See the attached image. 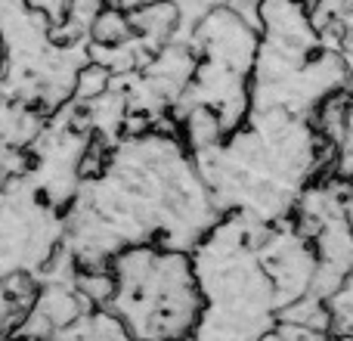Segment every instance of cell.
<instances>
[{
    "label": "cell",
    "mask_w": 353,
    "mask_h": 341,
    "mask_svg": "<svg viewBox=\"0 0 353 341\" xmlns=\"http://www.w3.org/2000/svg\"><path fill=\"white\" fill-rule=\"evenodd\" d=\"M223 211L180 134H121L103 168L84 177L65 208V249L78 267H109L130 245L192 251Z\"/></svg>",
    "instance_id": "cell-1"
},
{
    "label": "cell",
    "mask_w": 353,
    "mask_h": 341,
    "mask_svg": "<svg viewBox=\"0 0 353 341\" xmlns=\"http://www.w3.org/2000/svg\"><path fill=\"white\" fill-rule=\"evenodd\" d=\"M329 155H338V146L323 140L307 115L251 109L236 130L192 159L223 214L279 224L294 214Z\"/></svg>",
    "instance_id": "cell-2"
},
{
    "label": "cell",
    "mask_w": 353,
    "mask_h": 341,
    "mask_svg": "<svg viewBox=\"0 0 353 341\" xmlns=\"http://www.w3.org/2000/svg\"><path fill=\"white\" fill-rule=\"evenodd\" d=\"M263 230L261 220L223 214L189 251L205 301L192 338H270L282 301L261 255Z\"/></svg>",
    "instance_id": "cell-3"
},
{
    "label": "cell",
    "mask_w": 353,
    "mask_h": 341,
    "mask_svg": "<svg viewBox=\"0 0 353 341\" xmlns=\"http://www.w3.org/2000/svg\"><path fill=\"white\" fill-rule=\"evenodd\" d=\"M350 78L353 62L323 41L307 0H263L251 109H285L313 118L332 93L347 90Z\"/></svg>",
    "instance_id": "cell-4"
},
{
    "label": "cell",
    "mask_w": 353,
    "mask_h": 341,
    "mask_svg": "<svg viewBox=\"0 0 353 341\" xmlns=\"http://www.w3.org/2000/svg\"><path fill=\"white\" fill-rule=\"evenodd\" d=\"M115 292L109 307L134 338H189L201 320V289L189 251L130 245L109 261Z\"/></svg>",
    "instance_id": "cell-5"
},
{
    "label": "cell",
    "mask_w": 353,
    "mask_h": 341,
    "mask_svg": "<svg viewBox=\"0 0 353 341\" xmlns=\"http://www.w3.org/2000/svg\"><path fill=\"white\" fill-rule=\"evenodd\" d=\"M90 41L59 43L53 25L28 0H0V93L53 115L74 97Z\"/></svg>",
    "instance_id": "cell-6"
},
{
    "label": "cell",
    "mask_w": 353,
    "mask_h": 341,
    "mask_svg": "<svg viewBox=\"0 0 353 341\" xmlns=\"http://www.w3.org/2000/svg\"><path fill=\"white\" fill-rule=\"evenodd\" d=\"M189 41L199 59L176 106H208L230 134L251 112V68L261 31L223 3L189 31Z\"/></svg>",
    "instance_id": "cell-7"
},
{
    "label": "cell",
    "mask_w": 353,
    "mask_h": 341,
    "mask_svg": "<svg viewBox=\"0 0 353 341\" xmlns=\"http://www.w3.org/2000/svg\"><path fill=\"white\" fill-rule=\"evenodd\" d=\"M65 242V211L53 205L28 174L0 180V280L41 276Z\"/></svg>",
    "instance_id": "cell-8"
},
{
    "label": "cell",
    "mask_w": 353,
    "mask_h": 341,
    "mask_svg": "<svg viewBox=\"0 0 353 341\" xmlns=\"http://www.w3.org/2000/svg\"><path fill=\"white\" fill-rule=\"evenodd\" d=\"M130 35H134V25H130L128 10L112 6V3H105L103 10H99V16L93 19V25H90V41L93 43H121V41H128Z\"/></svg>",
    "instance_id": "cell-9"
},
{
    "label": "cell",
    "mask_w": 353,
    "mask_h": 341,
    "mask_svg": "<svg viewBox=\"0 0 353 341\" xmlns=\"http://www.w3.org/2000/svg\"><path fill=\"white\" fill-rule=\"evenodd\" d=\"M332 313V335H353V273L325 301Z\"/></svg>",
    "instance_id": "cell-10"
},
{
    "label": "cell",
    "mask_w": 353,
    "mask_h": 341,
    "mask_svg": "<svg viewBox=\"0 0 353 341\" xmlns=\"http://www.w3.org/2000/svg\"><path fill=\"white\" fill-rule=\"evenodd\" d=\"M112 84H115V75H112L105 66H99V62L90 59L81 66L72 99H81V103H84V99H93V97H99V93H105Z\"/></svg>",
    "instance_id": "cell-11"
},
{
    "label": "cell",
    "mask_w": 353,
    "mask_h": 341,
    "mask_svg": "<svg viewBox=\"0 0 353 341\" xmlns=\"http://www.w3.org/2000/svg\"><path fill=\"white\" fill-rule=\"evenodd\" d=\"M171 3L176 6V12H180V35H189L208 12L223 6L226 0H171Z\"/></svg>",
    "instance_id": "cell-12"
},
{
    "label": "cell",
    "mask_w": 353,
    "mask_h": 341,
    "mask_svg": "<svg viewBox=\"0 0 353 341\" xmlns=\"http://www.w3.org/2000/svg\"><path fill=\"white\" fill-rule=\"evenodd\" d=\"M28 6L34 12H41V16L56 28V25L65 22L68 10H72V0H28Z\"/></svg>",
    "instance_id": "cell-13"
},
{
    "label": "cell",
    "mask_w": 353,
    "mask_h": 341,
    "mask_svg": "<svg viewBox=\"0 0 353 341\" xmlns=\"http://www.w3.org/2000/svg\"><path fill=\"white\" fill-rule=\"evenodd\" d=\"M226 6H230L236 16H242L248 25H254V28L261 31V6H263V0H226Z\"/></svg>",
    "instance_id": "cell-14"
}]
</instances>
